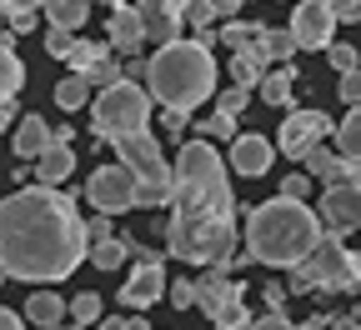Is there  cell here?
I'll return each mask as SVG.
<instances>
[{
	"instance_id": "cell-1",
	"label": "cell",
	"mask_w": 361,
	"mask_h": 330,
	"mask_svg": "<svg viewBox=\"0 0 361 330\" xmlns=\"http://www.w3.org/2000/svg\"><path fill=\"white\" fill-rule=\"evenodd\" d=\"M85 260V220L56 185H25L0 201V270L6 280H66Z\"/></svg>"
},
{
	"instance_id": "cell-2",
	"label": "cell",
	"mask_w": 361,
	"mask_h": 330,
	"mask_svg": "<svg viewBox=\"0 0 361 330\" xmlns=\"http://www.w3.org/2000/svg\"><path fill=\"white\" fill-rule=\"evenodd\" d=\"M322 235H326L322 215L291 196H276V201L246 210V255L261 265H296Z\"/></svg>"
},
{
	"instance_id": "cell-3",
	"label": "cell",
	"mask_w": 361,
	"mask_h": 330,
	"mask_svg": "<svg viewBox=\"0 0 361 330\" xmlns=\"http://www.w3.org/2000/svg\"><path fill=\"white\" fill-rule=\"evenodd\" d=\"M146 96L161 101L166 110H196L211 90H216V61L211 45L201 40H166L161 51L146 61Z\"/></svg>"
},
{
	"instance_id": "cell-4",
	"label": "cell",
	"mask_w": 361,
	"mask_h": 330,
	"mask_svg": "<svg viewBox=\"0 0 361 330\" xmlns=\"http://www.w3.org/2000/svg\"><path fill=\"white\" fill-rule=\"evenodd\" d=\"M171 205L176 210H211L236 215V196L226 185V160L216 156L211 140H186L171 165Z\"/></svg>"
},
{
	"instance_id": "cell-5",
	"label": "cell",
	"mask_w": 361,
	"mask_h": 330,
	"mask_svg": "<svg viewBox=\"0 0 361 330\" xmlns=\"http://www.w3.org/2000/svg\"><path fill=\"white\" fill-rule=\"evenodd\" d=\"M166 255L186 260V265H231V255H236L231 215L171 210V220H166Z\"/></svg>"
},
{
	"instance_id": "cell-6",
	"label": "cell",
	"mask_w": 361,
	"mask_h": 330,
	"mask_svg": "<svg viewBox=\"0 0 361 330\" xmlns=\"http://www.w3.org/2000/svg\"><path fill=\"white\" fill-rule=\"evenodd\" d=\"M356 291L361 286V255L341 246V235H322L296 265H291V291Z\"/></svg>"
},
{
	"instance_id": "cell-7",
	"label": "cell",
	"mask_w": 361,
	"mask_h": 330,
	"mask_svg": "<svg viewBox=\"0 0 361 330\" xmlns=\"http://www.w3.org/2000/svg\"><path fill=\"white\" fill-rule=\"evenodd\" d=\"M111 146H116L121 165L135 175V205H146V210L171 205V165H166V156L156 146V135L151 130H130V135L111 140Z\"/></svg>"
},
{
	"instance_id": "cell-8",
	"label": "cell",
	"mask_w": 361,
	"mask_h": 330,
	"mask_svg": "<svg viewBox=\"0 0 361 330\" xmlns=\"http://www.w3.org/2000/svg\"><path fill=\"white\" fill-rule=\"evenodd\" d=\"M90 125H96V135L106 140H121L130 130H146L151 125V96L146 85L135 80H116V85H101L96 96H90Z\"/></svg>"
},
{
	"instance_id": "cell-9",
	"label": "cell",
	"mask_w": 361,
	"mask_h": 330,
	"mask_svg": "<svg viewBox=\"0 0 361 330\" xmlns=\"http://www.w3.org/2000/svg\"><path fill=\"white\" fill-rule=\"evenodd\" d=\"M196 305L211 315L216 330H246L251 315L241 305V280H226L221 265H206V275L196 280Z\"/></svg>"
},
{
	"instance_id": "cell-10",
	"label": "cell",
	"mask_w": 361,
	"mask_h": 330,
	"mask_svg": "<svg viewBox=\"0 0 361 330\" xmlns=\"http://www.w3.org/2000/svg\"><path fill=\"white\" fill-rule=\"evenodd\" d=\"M121 241H126V255H135L130 280L121 286V305L146 310V305H156L166 296V250H146L135 235H121Z\"/></svg>"
},
{
	"instance_id": "cell-11",
	"label": "cell",
	"mask_w": 361,
	"mask_h": 330,
	"mask_svg": "<svg viewBox=\"0 0 361 330\" xmlns=\"http://www.w3.org/2000/svg\"><path fill=\"white\" fill-rule=\"evenodd\" d=\"M322 230L341 241L361 230V180H322Z\"/></svg>"
},
{
	"instance_id": "cell-12",
	"label": "cell",
	"mask_w": 361,
	"mask_h": 330,
	"mask_svg": "<svg viewBox=\"0 0 361 330\" xmlns=\"http://www.w3.org/2000/svg\"><path fill=\"white\" fill-rule=\"evenodd\" d=\"M85 201L96 205V210H106V215L135 210V175L126 165H101L96 175L85 180Z\"/></svg>"
},
{
	"instance_id": "cell-13",
	"label": "cell",
	"mask_w": 361,
	"mask_h": 330,
	"mask_svg": "<svg viewBox=\"0 0 361 330\" xmlns=\"http://www.w3.org/2000/svg\"><path fill=\"white\" fill-rule=\"evenodd\" d=\"M291 40H296V51H326V40L336 30V15L326 0H301V6L291 11Z\"/></svg>"
},
{
	"instance_id": "cell-14",
	"label": "cell",
	"mask_w": 361,
	"mask_h": 330,
	"mask_svg": "<svg viewBox=\"0 0 361 330\" xmlns=\"http://www.w3.org/2000/svg\"><path fill=\"white\" fill-rule=\"evenodd\" d=\"M331 130H336V125H331V115H326V110H291V115L281 120V135H276V146H281V156L301 160V156H306V146L326 140Z\"/></svg>"
},
{
	"instance_id": "cell-15",
	"label": "cell",
	"mask_w": 361,
	"mask_h": 330,
	"mask_svg": "<svg viewBox=\"0 0 361 330\" xmlns=\"http://www.w3.org/2000/svg\"><path fill=\"white\" fill-rule=\"evenodd\" d=\"M30 165H35V180H40V185H66V180H71V170H75L71 125H66V130H51V146H45Z\"/></svg>"
},
{
	"instance_id": "cell-16",
	"label": "cell",
	"mask_w": 361,
	"mask_h": 330,
	"mask_svg": "<svg viewBox=\"0 0 361 330\" xmlns=\"http://www.w3.org/2000/svg\"><path fill=\"white\" fill-rule=\"evenodd\" d=\"M226 146H231V170L236 175H266L271 160H276V146H266V135H256V130H236Z\"/></svg>"
},
{
	"instance_id": "cell-17",
	"label": "cell",
	"mask_w": 361,
	"mask_h": 330,
	"mask_svg": "<svg viewBox=\"0 0 361 330\" xmlns=\"http://www.w3.org/2000/svg\"><path fill=\"white\" fill-rule=\"evenodd\" d=\"M135 11H141V30H146V40H156V45H166V40H176L180 35V0H135Z\"/></svg>"
},
{
	"instance_id": "cell-18",
	"label": "cell",
	"mask_w": 361,
	"mask_h": 330,
	"mask_svg": "<svg viewBox=\"0 0 361 330\" xmlns=\"http://www.w3.org/2000/svg\"><path fill=\"white\" fill-rule=\"evenodd\" d=\"M106 45H111V51H121V56H135V51H141V45H146V30H141V11H135V6H126V0H121V6L111 11V30H106Z\"/></svg>"
},
{
	"instance_id": "cell-19",
	"label": "cell",
	"mask_w": 361,
	"mask_h": 330,
	"mask_svg": "<svg viewBox=\"0 0 361 330\" xmlns=\"http://www.w3.org/2000/svg\"><path fill=\"white\" fill-rule=\"evenodd\" d=\"M251 45L261 51V61H271V65H286L296 56V40H291L286 25H256V40Z\"/></svg>"
},
{
	"instance_id": "cell-20",
	"label": "cell",
	"mask_w": 361,
	"mask_h": 330,
	"mask_svg": "<svg viewBox=\"0 0 361 330\" xmlns=\"http://www.w3.org/2000/svg\"><path fill=\"white\" fill-rule=\"evenodd\" d=\"M11 135H16V156H20V160H35L45 146H51V125H45L40 115L16 120V125H11Z\"/></svg>"
},
{
	"instance_id": "cell-21",
	"label": "cell",
	"mask_w": 361,
	"mask_h": 330,
	"mask_svg": "<svg viewBox=\"0 0 361 330\" xmlns=\"http://www.w3.org/2000/svg\"><path fill=\"white\" fill-rule=\"evenodd\" d=\"M25 320L40 325V330H66V300L51 296V291H40V296L25 300Z\"/></svg>"
},
{
	"instance_id": "cell-22",
	"label": "cell",
	"mask_w": 361,
	"mask_h": 330,
	"mask_svg": "<svg viewBox=\"0 0 361 330\" xmlns=\"http://www.w3.org/2000/svg\"><path fill=\"white\" fill-rule=\"evenodd\" d=\"M231 85H246V90H256V80L266 75V61H261V51L256 45H241V51H231Z\"/></svg>"
},
{
	"instance_id": "cell-23",
	"label": "cell",
	"mask_w": 361,
	"mask_h": 330,
	"mask_svg": "<svg viewBox=\"0 0 361 330\" xmlns=\"http://www.w3.org/2000/svg\"><path fill=\"white\" fill-rule=\"evenodd\" d=\"M45 20H51V25H61V30H80L85 25V15H90V0H45Z\"/></svg>"
},
{
	"instance_id": "cell-24",
	"label": "cell",
	"mask_w": 361,
	"mask_h": 330,
	"mask_svg": "<svg viewBox=\"0 0 361 330\" xmlns=\"http://www.w3.org/2000/svg\"><path fill=\"white\" fill-rule=\"evenodd\" d=\"M291 85H296V70L291 65H281V70H271V75L256 80V90H261L266 106H291Z\"/></svg>"
},
{
	"instance_id": "cell-25",
	"label": "cell",
	"mask_w": 361,
	"mask_h": 330,
	"mask_svg": "<svg viewBox=\"0 0 361 330\" xmlns=\"http://www.w3.org/2000/svg\"><path fill=\"white\" fill-rule=\"evenodd\" d=\"M56 106H61L66 115H71V110H80V106H90V85H85V75H75V70H71V75H61V80H56Z\"/></svg>"
},
{
	"instance_id": "cell-26",
	"label": "cell",
	"mask_w": 361,
	"mask_h": 330,
	"mask_svg": "<svg viewBox=\"0 0 361 330\" xmlns=\"http://www.w3.org/2000/svg\"><path fill=\"white\" fill-rule=\"evenodd\" d=\"M25 85V65L11 45H0V101H16V90Z\"/></svg>"
},
{
	"instance_id": "cell-27",
	"label": "cell",
	"mask_w": 361,
	"mask_h": 330,
	"mask_svg": "<svg viewBox=\"0 0 361 330\" xmlns=\"http://www.w3.org/2000/svg\"><path fill=\"white\" fill-rule=\"evenodd\" d=\"M85 255H90V265H96V270H116V265L126 260V241H121V235H106V241L85 246Z\"/></svg>"
},
{
	"instance_id": "cell-28",
	"label": "cell",
	"mask_w": 361,
	"mask_h": 330,
	"mask_svg": "<svg viewBox=\"0 0 361 330\" xmlns=\"http://www.w3.org/2000/svg\"><path fill=\"white\" fill-rule=\"evenodd\" d=\"M80 75H85V85H90V90H101V85H116V80L126 75V65L116 61V51H106V56H101L96 65H85Z\"/></svg>"
},
{
	"instance_id": "cell-29",
	"label": "cell",
	"mask_w": 361,
	"mask_h": 330,
	"mask_svg": "<svg viewBox=\"0 0 361 330\" xmlns=\"http://www.w3.org/2000/svg\"><path fill=\"white\" fill-rule=\"evenodd\" d=\"M336 151L361 160V106H351V110H346V120L336 125Z\"/></svg>"
},
{
	"instance_id": "cell-30",
	"label": "cell",
	"mask_w": 361,
	"mask_h": 330,
	"mask_svg": "<svg viewBox=\"0 0 361 330\" xmlns=\"http://www.w3.org/2000/svg\"><path fill=\"white\" fill-rule=\"evenodd\" d=\"M106 51H111V45H101V40H71V51H66L61 61H66V65H71V70L80 75L85 65H96V61H101Z\"/></svg>"
},
{
	"instance_id": "cell-31",
	"label": "cell",
	"mask_w": 361,
	"mask_h": 330,
	"mask_svg": "<svg viewBox=\"0 0 361 330\" xmlns=\"http://www.w3.org/2000/svg\"><path fill=\"white\" fill-rule=\"evenodd\" d=\"M301 165H306V175H316V180H326V175L336 170V151H331V146H322V140H316V146H306Z\"/></svg>"
},
{
	"instance_id": "cell-32",
	"label": "cell",
	"mask_w": 361,
	"mask_h": 330,
	"mask_svg": "<svg viewBox=\"0 0 361 330\" xmlns=\"http://www.w3.org/2000/svg\"><path fill=\"white\" fill-rule=\"evenodd\" d=\"M101 305H106V300H101L96 291H80V296L66 305V315H71L75 325H96V320H101Z\"/></svg>"
},
{
	"instance_id": "cell-33",
	"label": "cell",
	"mask_w": 361,
	"mask_h": 330,
	"mask_svg": "<svg viewBox=\"0 0 361 330\" xmlns=\"http://www.w3.org/2000/svg\"><path fill=\"white\" fill-rule=\"evenodd\" d=\"M221 40L231 45V51H241V45L256 40V25H251V20H226V25H221Z\"/></svg>"
},
{
	"instance_id": "cell-34",
	"label": "cell",
	"mask_w": 361,
	"mask_h": 330,
	"mask_svg": "<svg viewBox=\"0 0 361 330\" xmlns=\"http://www.w3.org/2000/svg\"><path fill=\"white\" fill-rule=\"evenodd\" d=\"M166 296H171L176 310H191V305H196V280H186V275H180V280H166Z\"/></svg>"
},
{
	"instance_id": "cell-35",
	"label": "cell",
	"mask_w": 361,
	"mask_h": 330,
	"mask_svg": "<svg viewBox=\"0 0 361 330\" xmlns=\"http://www.w3.org/2000/svg\"><path fill=\"white\" fill-rule=\"evenodd\" d=\"M201 135H206V140H231V135H236V115L216 110V115H211V120L201 125Z\"/></svg>"
},
{
	"instance_id": "cell-36",
	"label": "cell",
	"mask_w": 361,
	"mask_h": 330,
	"mask_svg": "<svg viewBox=\"0 0 361 330\" xmlns=\"http://www.w3.org/2000/svg\"><path fill=\"white\" fill-rule=\"evenodd\" d=\"M246 101H251V90H246V85H226L216 110H226V115H241V110H246Z\"/></svg>"
},
{
	"instance_id": "cell-37",
	"label": "cell",
	"mask_w": 361,
	"mask_h": 330,
	"mask_svg": "<svg viewBox=\"0 0 361 330\" xmlns=\"http://www.w3.org/2000/svg\"><path fill=\"white\" fill-rule=\"evenodd\" d=\"M326 61H331L336 70H356V65H361V56L351 51V45H341V40H326Z\"/></svg>"
},
{
	"instance_id": "cell-38",
	"label": "cell",
	"mask_w": 361,
	"mask_h": 330,
	"mask_svg": "<svg viewBox=\"0 0 361 330\" xmlns=\"http://www.w3.org/2000/svg\"><path fill=\"white\" fill-rule=\"evenodd\" d=\"M180 20H191V25H211L216 20V11H211V0H186V6H180Z\"/></svg>"
},
{
	"instance_id": "cell-39",
	"label": "cell",
	"mask_w": 361,
	"mask_h": 330,
	"mask_svg": "<svg viewBox=\"0 0 361 330\" xmlns=\"http://www.w3.org/2000/svg\"><path fill=\"white\" fill-rule=\"evenodd\" d=\"M341 106H361V65L356 70H341Z\"/></svg>"
},
{
	"instance_id": "cell-40",
	"label": "cell",
	"mask_w": 361,
	"mask_h": 330,
	"mask_svg": "<svg viewBox=\"0 0 361 330\" xmlns=\"http://www.w3.org/2000/svg\"><path fill=\"white\" fill-rule=\"evenodd\" d=\"M326 6H331L336 25H356L361 20V0H326Z\"/></svg>"
},
{
	"instance_id": "cell-41",
	"label": "cell",
	"mask_w": 361,
	"mask_h": 330,
	"mask_svg": "<svg viewBox=\"0 0 361 330\" xmlns=\"http://www.w3.org/2000/svg\"><path fill=\"white\" fill-rule=\"evenodd\" d=\"M106 235H116V225H111V215L101 210L96 220H85V246H96V241H106Z\"/></svg>"
},
{
	"instance_id": "cell-42",
	"label": "cell",
	"mask_w": 361,
	"mask_h": 330,
	"mask_svg": "<svg viewBox=\"0 0 361 330\" xmlns=\"http://www.w3.org/2000/svg\"><path fill=\"white\" fill-rule=\"evenodd\" d=\"M71 40H75L71 30H61V25H51V30H45V51H51V56H66V51H71Z\"/></svg>"
},
{
	"instance_id": "cell-43",
	"label": "cell",
	"mask_w": 361,
	"mask_h": 330,
	"mask_svg": "<svg viewBox=\"0 0 361 330\" xmlns=\"http://www.w3.org/2000/svg\"><path fill=\"white\" fill-rule=\"evenodd\" d=\"M246 330H296V325H291L281 310H266V315H261V320H251Z\"/></svg>"
},
{
	"instance_id": "cell-44",
	"label": "cell",
	"mask_w": 361,
	"mask_h": 330,
	"mask_svg": "<svg viewBox=\"0 0 361 330\" xmlns=\"http://www.w3.org/2000/svg\"><path fill=\"white\" fill-rule=\"evenodd\" d=\"M281 196H291V201H306V175H286Z\"/></svg>"
},
{
	"instance_id": "cell-45",
	"label": "cell",
	"mask_w": 361,
	"mask_h": 330,
	"mask_svg": "<svg viewBox=\"0 0 361 330\" xmlns=\"http://www.w3.org/2000/svg\"><path fill=\"white\" fill-rule=\"evenodd\" d=\"M186 120H191V110H166V130H171V135L186 130Z\"/></svg>"
},
{
	"instance_id": "cell-46",
	"label": "cell",
	"mask_w": 361,
	"mask_h": 330,
	"mask_svg": "<svg viewBox=\"0 0 361 330\" xmlns=\"http://www.w3.org/2000/svg\"><path fill=\"white\" fill-rule=\"evenodd\" d=\"M45 0H6V15H16V11H40ZM111 6H121V0H111Z\"/></svg>"
},
{
	"instance_id": "cell-47",
	"label": "cell",
	"mask_w": 361,
	"mask_h": 330,
	"mask_svg": "<svg viewBox=\"0 0 361 330\" xmlns=\"http://www.w3.org/2000/svg\"><path fill=\"white\" fill-rule=\"evenodd\" d=\"M281 300H286V291L276 286V280H266V310H281Z\"/></svg>"
},
{
	"instance_id": "cell-48",
	"label": "cell",
	"mask_w": 361,
	"mask_h": 330,
	"mask_svg": "<svg viewBox=\"0 0 361 330\" xmlns=\"http://www.w3.org/2000/svg\"><path fill=\"white\" fill-rule=\"evenodd\" d=\"M0 330H25V320H20L16 310H6V305H0Z\"/></svg>"
},
{
	"instance_id": "cell-49",
	"label": "cell",
	"mask_w": 361,
	"mask_h": 330,
	"mask_svg": "<svg viewBox=\"0 0 361 330\" xmlns=\"http://www.w3.org/2000/svg\"><path fill=\"white\" fill-rule=\"evenodd\" d=\"M16 125V101H0V130Z\"/></svg>"
},
{
	"instance_id": "cell-50",
	"label": "cell",
	"mask_w": 361,
	"mask_h": 330,
	"mask_svg": "<svg viewBox=\"0 0 361 330\" xmlns=\"http://www.w3.org/2000/svg\"><path fill=\"white\" fill-rule=\"evenodd\" d=\"M211 11H216V15H236L241 0H211Z\"/></svg>"
},
{
	"instance_id": "cell-51",
	"label": "cell",
	"mask_w": 361,
	"mask_h": 330,
	"mask_svg": "<svg viewBox=\"0 0 361 330\" xmlns=\"http://www.w3.org/2000/svg\"><path fill=\"white\" fill-rule=\"evenodd\" d=\"M126 330H151V325H146L141 315H126Z\"/></svg>"
},
{
	"instance_id": "cell-52",
	"label": "cell",
	"mask_w": 361,
	"mask_h": 330,
	"mask_svg": "<svg viewBox=\"0 0 361 330\" xmlns=\"http://www.w3.org/2000/svg\"><path fill=\"white\" fill-rule=\"evenodd\" d=\"M101 330H126V320H121V315H111V320H101Z\"/></svg>"
},
{
	"instance_id": "cell-53",
	"label": "cell",
	"mask_w": 361,
	"mask_h": 330,
	"mask_svg": "<svg viewBox=\"0 0 361 330\" xmlns=\"http://www.w3.org/2000/svg\"><path fill=\"white\" fill-rule=\"evenodd\" d=\"M296 330H326V320H306V325H296Z\"/></svg>"
},
{
	"instance_id": "cell-54",
	"label": "cell",
	"mask_w": 361,
	"mask_h": 330,
	"mask_svg": "<svg viewBox=\"0 0 361 330\" xmlns=\"http://www.w3.org/2000/svg\"><path fill=\"white\" fill-rule=\"evenodd\" d=\"M0 25H6V0H0Z\"/></svg>"
},
{
	"instance_id": "cell-55",
	"label": "cell",
	"mask_w": 361,
	"mask_h": 330,
	"mask_svg": "<svg viewBox=\"0 0 361 330\" xmlns=\"http://www.w3.org/2000/svg\"><path fill=\"white\" fill-rule=\"evenodd\" d=\"M0 286H6V270H0Z\"/></svg>"
}]
</instances>
